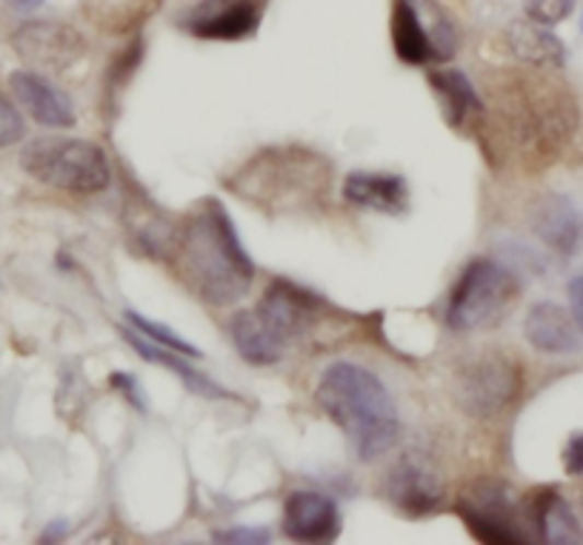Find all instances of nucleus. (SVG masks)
<instances>
[{
	"label": "nucleus",
	"instance_id": "20e7f679",
	"mask_svg": "<svg viewBox=\"0 0 583 545\" xmlns=\"http://www.w3.org/2000/svg\"><path fill=\"white\" fill-rule=\"evenodd\" d=\"M578 126V106L572 92L544 78H526L510 88L506 129L517 149L547 161L569 143Z\"/></svg>",
	"mask_w": 583,
	"mask_h": 545
},
{
	"label": "nucleus",
	"instance_id": "f3484780",
	"mask_svg": "<svg viewBox=\"0 0 583 545\" xmlns=\"http://www.w3.org/2000/svg\"><path fill=\"white\" fill-rule=\"evenodd\" d=\"M524 337L529 340L532 348L547 354H567L578 348V325L572 315H567L558 303H535L526 311Z\"/></svg>",
	"mask_w": 583,
	"mask_h": 545
},
{
	"label": "nucleus",
	"instance_id": "a878e982",
	"mask_svg": "<svg viewBox=\"0 0 583 545\" xmlns=\"http://www.w3.org/2000/svg\"><path fill=\"white\" fill-rule=\"evenodd\" d=\"M526 17L544 26H555V23L567 21L575 9V0H524Z\"/></svg>",
	"mask_w": 583,
	"mask_h": 545
},
{
	"label": "nucleus",
	"instance_id": "5701e85b",
	"mask_svg": "<svg viewBox=\"0 0 583 545\" xmlns=\"http://www.w3.org/2000/svg\"><path fill=\"white\" fill-rule=\"evenodd\" d=\"M124 337H126V343H129V346L135 348V352L141 354L143 360L158 363V366H166V369H170L172 375L180 377V380L186 383V389L193 391V394H200V398H209V400L232 398L230 391L221 389V386L212 383V380H209L207 375H200V371L193 369L189 363L180 360V357H177V352H172V348L158 346V343L147 340L143 334L135 332V329H124Z\"/></svg>",
	"mask_w": 583,
	"mask_h": 545
},
{
	"label": "nucleus",
	"instance_id": "4468645a",
	"mask_svg": "<svg viewBox=\"0 0 583 545\" xmlns=\"http://www.w3.org/2000/svg\"><path fill=\"white\" fill-rule=\"evenodd\" d=\"M9 88L15 95L18 104L30 111V118L40 126H49V129H69L74 126V109L72 100H69L60 88H55L53 83L46 81L44 74L30 72V69H21V72H12L9 78Z\"/></svg>",
	"mask_w": 583,
	"mask_h": 545
},
{
	"label": "nucleus",
	"instance_id": "412c9836",
	"mask_svg": "<svg viewBox=\"0 0 583 545\" xmlns=\"http://www.w3.org/2000/svg\"><path fill=\"white\" fill-rule=\"evenodd\" d=\"M506 46L517 60H524L535 69H561L567 60L563 40L549 32L544 23L515 21L506 29Z\"/></svg>",
	"mask_w": 583,
	"mask_h": 545
},
{
	"label": "nucleus",
	"instance_id": "9b49d317",
	"mask_svg": "<svg viewBox=\"0 0 583 545\" xmlns=\"http://www.w3.org/2000/svg\"><path fill=\"white\" fill-rule=\"evenodd\" d=\"M324 300L315 297L312 292H306L303 286L295 283L278 281L269 283V288L264 292V300H260L258 311L266 323L272 325L275 332L281 334L283 340H298L303 334H310L320 320V311H324Z\"/></svg>",
	"mask_w": 583,
	"mask_h": 545
},
{
	"label": "nucleus",
	"instance_id": "4be33fe9",
	"mask_svg": "<svg viewBox=\"0 0 583 545\" xmlns=\"http://www.w3.org/2000/svg\"><path fill=\"white\" fill-rule=\"evenodd\" d=\"M392 46H395V55L404 63H412V67L435 63L432 40H429L427 26H423V17L418 7H415V0H395V9H392Z\"/></svg>",
	"mask_w": 583,
	"mask_h": 545
},
{
	"label": "nucleus",
	"instance_id": "393cba45",
	"mask_svg": "<svg viewBox=\"0 0 583 545\" xmlns=\"http://www.w3.org/2000/svg\"><path fill=\"white\" fill-rule=\"evenodd\" d=\"M126 325H129V329H135L138 334H143L147 340H152V343H158V346L172 348V352L184 354V357H200V352L193 346V343H189V340L177 337L172 329L155 323V320H149V317H143L141 311H132V309L126 311Z\"/></svg>",
	"mask_w": 583,
	"mask_h": 545
},
{
	"label": "nucleus",
	"instance_id": "aec40b11",
	"mask_svg": "<svg viewBox=\"0 0 583 545\" xmlns=\"http://www.w3.org/2000/svg\"><path fill=\"white\" fill-rule=\"evenodd\" d=\"M429 86L435 88L438 100L443 106V115L455 129L478 123L483 118V100L475 92L473 81L460 69H438L429 72Z\"/></svg>",
	"mask_w": 583,
	"mask_h": 545
},
{
	"label": "nucleus",
	"instance_id": "6ab92c4d",
	"mask_svg": "<svg viewBox=\"0 0 583 545\" xmlns=\"http://www.w3.org/2000/svg\"><path fill=\"white\" fill-rule=\"evenodd\" d=\"M526 523L538 531V537L544 543H581V525H578L575 511L569 509V502L558 491L532 494L526 500Z\"/></svg>",
	"mask_w": 583,
	"mask_h": 545
},
{
	"label": "nucleus",
	"instance_id": "7ed1b4c3",
	"mask_svg": "<svg viewBox=\"0 0 583 545\" xmlns=\"http://www.w3.org/2000/svg\"><path fill=\"white\" fill-rule=\"evenodd\" d=\"M226 186L264 212H298L324 203L333 186V166L303 146H272L246 161Z\"/></svg>",
	"mask_w": 583,
	"mask_h": 545
},
{
	"label": "nucleus",
	"instance_id": "cd10ccee",
	"mask_svg": "<svg viewBox=\"0 0 583 545\" xmlns=\"http://www.w3.org/2000/svg\"><path fill=\"white\" fill-rule=\"evenodd\" d=\"M214 540H218V543H252V545H260V543H269V540H272V534H269V529H246V525H237V529H230V531H221V534H214Z\"/></svg>",
	"mask_w": 583,
	"mask_h": 545
},
{
	"label": "nucleus",
	"instance_id": "473e14b6",
	"mask_svg": "<svg viewBox=\"0 0 583 545\" xmlns=\"http://www.w3.org/2000/svg\"><path fill=\"white\" fill-rule=\"evenodd\" d=\"M9 3L18 9H37V7H44L46 0H9Z\"/></svg>",
	"mask_w": 583,
	"mask_h": 545
},
{
	"label": "nucleus",
	"instance_id": "f03ea898",
	"mask_svg": "<svg viewBox=\"0 0 583 545\" xmlns=\"http://www.w3.org/2000/svg\"><path fill=\"white\" fill-rule=\"evenodd\" d=\"M318 405L349 437L363 463L384 458L398 442V405L377 375L354 363H333L315 389Z\"/></svg>",
	"mask_w": 583,
	"mask_h": 545
},
{
	"label": "nucleus",
	"instance_id": "f257e3e1",
	"mask_svg": "<svg viewBox=\"0 0 583 545\" xmlns=\"http://www.w3.org/2000/svg\"><path fill=\"white\" fill-rule=\"evenodd\" d=\"M175 254L184 281L209 306L244 300L255 281V263L237 237L235 223L212 198L184 217L175 237Z\"/></svg>",
	"mask_w": 583,
	"mask_h": 545
},
{
	"label": "nucleus",
	"instance_id": "9d476101",
	"mask_svg": "<svg viewBox=\"0 0 583 545\" xmlns=\"http://www.w3.org/2000/svg\"><path fill=\"white\" fill-rule=\"evenodd\" d=\"M384 491L398 511L423 517L443 502V477L421 454H404L386 474Z\"/></svg>",
	"mask_w": 583,
	"mask_h": 545
},
{
	"label": "nucleus",
	"instance_id": "1a4fd4ad",
	"mask_svg": "<svg viewBox=\"0 0 583 545\" xmlns=\"http://www.w3.org/2000/svg\"><path fill=\"white\" fill-rule=\"evenodd\" d=\"M12 46L30 67L40 72H63L86 52L83 37L72 26L53 21L23 23L12 37Z\"/></svg>",
	"mask_w": 583,
	"mask_h": 545
},
{
	"label": "nucleus",
	"instance_id": "a211bd4d",
	"mask_svg": "<svg viewBox=\"0 0 583 545\" xmlns=\"http://www.w3.org/2000/svg\"><path fill=\"white\" fill-rule=\"evenodd\" d=\"M232 343H235L237 354L252 366H275L283 360L287 354V340L275 332L272 325L266 323L258 309L237 311L232 317Z\"/></svg>",
	"mask_w": 583,
	"mask_h": 545
},
{
	"label": "nucleus",
	"instance_id": "39448f33",
	"mask_svg": "<svg viewBox=\"0 0 583 545\" xmlns=\"http://www.w3.org/2000/svg\"><path fill=\"white\" fill-rule=\"evenodd\" d=\"M517 297L521 283L510 265L489 258L473 260L452 288L446 323L455 332H483L515 309Z\"/></svg>",
	"mask_w": 583,
	"mask_h": 545
},
{
	"label": "nucleus",
	"instance_id": "c85d7f7f",
	"mask_svg": "<svg viewBox=\"0 0 583 545\" xmlns=\"http://www.w3.org/2000/svg\"><path fill=\"white\" fill-rule=\"evenodd\" d=\"M563 472L569 477H581L583 474V431H575V435L567 440V449H563Z\"/></svg>",
	"mask_w": 583,
	"mask_h": 545
},
{
	"label": "nucleus",
	"instance_id": "bb28decb",
	"mask_svg": "<svg viewBox=\"0 0 583 545\" xmlns=\"http://www.w3.org/2000/svg\"><path fill=\"white\" fill-rule=\"evenodd\" d=\"M23 134H26V123H23L21 111L7 95H0V149L21 143Z\"/></svg>",
	"mask_w": 583,
	"mask_h": 545
},
{
	"label": "nucleus",
	"instance_id": "2f4dec72",
	"mask_svg": "<svg viewBox=\"0 0 583 545\" xmlns=\"http://www.w3.org/2000/svg\"><path fill=\"white\" fill-rule=\"evenodd\" d=\"M60 534H67V523H63V520H58V523L49 525V531H46L40 540H44V543H49V540H58Z\"/></svg>",
	"mask_w": 583,
	"mask_h": 545
},
{
	"label": "nucleus",
	"instance_id": "ddd939ff",
	"mask_svg": "<svg viewBox=\"0 0 583 545\" xmlns=\"http://www.w3.org/2000/svg\"><path fill=\"white\" fill-rule=\"evenodd\" d=\"M283 531L298 543H329L340 534V511L320 491H295L283 506Z\"/></svg>",
	"mask_w": 583,
	"mask_h": 545
},
{
	"label": "nucleus",
	"instance_id": "f8f14e48",
	"mask_svg": "<svg viewBox=\"0 0 583 545\" xmlns=\"http://www.w3.org/2000/svg\"><path fill=\"white\" fill-rule=\"evenodd\" d=\"M264 17V0H200L184 17L186 32L203 40H244Z\"/></svg>",
	"mask_w": 583,
	"mask_h": 545
},
{
	"label": "nucleus",
	"instance_id": "0eeeda50",
	"mask_svg": "<svg viewBox=\"0 0 583 545\" xmlns=\"http://www.w3.org/2000/svg\"><path fill=\"white\" fill-rule=\"evenodd\" d=\"M521 391V366L512 357L498 352L480 354L458 371L455 394L466 414L492 417L503 412Z\"/></svg>",
	"mask_w": 583,
	"mask_h": 545
},
{
	"label": "nucleus",
	"instance_id": "dca6fc26",
	"mask_svg": "<svg viewBox=\"0 0 583 545\" xmlns=\"http://www.w3.org/2000/svg\"><path fill=\"white\" fill-rule=\"evenodd\" d=\"M343 200L366 212L404 214L409 209V186L404 177L389 171H349Z\"/></svg>",
	"mask_w": 583,
	"mask_h": 545
},
{
	"label": "nucleus",
	"instance_id": "2eb2a0df",
	"mask_svg": "<svg viewBox=\"0 0 583 545\" xmlns=\"http://www.w3.org/2000/svg\"><path fill=\"white\" fill-rule=\"evenodd\" d=\"M532 232L558 254H575L583 246V217L563 194H544L532 209Z\"/></svg>",
	"mask_w": 583,
	"mask_h": 545
},
{
	"label": "nucleus",
	"instance_id": "7c9ffc66",
	"mask_svg": "<svg viewBox=\"0 0 583 545\" xmlns=\"http://www.w3.org/2000/svg\"><path fill=\"white\" fill-rule=\"evenodd\" d=\"M569 309H572V320H575L578 332L583 334V274H578L575 281L569 283Z\"/></svg>",
	"mask_w": 583,
	"mask_h": 545
},
{
	"label": "nucleus",
	"instance_id": "c756f323",
	"mask_svg": "<svg viewBox=\"0 0 583 545\" xmlns=\"http://www.w3.org/2000/svg\"><path fill=\"white\" fill-rule=\"evenodd\" d=\"M109 383L115 386V389H118L120 394H124V398L135 405V408H141V412L147 408V403H143V394H141V386H138V380H135L132 375H124V371H118V375L109 377Z\"/></svg>",
	"mask_w": 583,
	"mask_h": 545
},
{
	"label": "nucleus",
	"instance_id": "6e6552de",
	"mask_svg": "<svg viewBox=\"0 0 583 545\" xmlns=\"http://www.w3.org/2000/svg\"><path fill=\"white\" fill-rule=\"evenodd\" d=\"M469 534L489 545H517L526 543L524 525L517 520V502L512 500L510 488L501 479L478 483L469 494H464L455 506Z\"/></svg>",
	"mask_w": 583,
	"mask_h": 545
},
{
	"label": "nucleus",
	"instance_id": "423d86ee",
	"mask_svg": "<svg viewBox=\"0 0 583 545\" xmlns=\"http://www.w3.org/2000/svg\"><path fill=\"white\" fill-rule=\"evenodd\" d=\"M21 166L37 183L74 194L104 192L112 180L104 149L78 138H37L23 149Z\"/></svg>",
	"mask_w": 583,
	"mask_h": 545
},
{
	"label": "nucleus",
	"instance_id": "b1692460",
	"mask_svg": "<svg viewBox=\"0 0 583 545\" xmlns=\"http://www.w3.org/2000/svg\"><path fill=\"white\" fill-rule=\"evenodd\" d=\"M415 7L421 12L423 26H427V35L432 40V55H435V63L450 60L452 55L458 52V32H455V23L452 17L443 12V7L438 0H415Z\"/></svg>",
	"mask_w": 583,
	"mask_h": 545
}]
</instances>
